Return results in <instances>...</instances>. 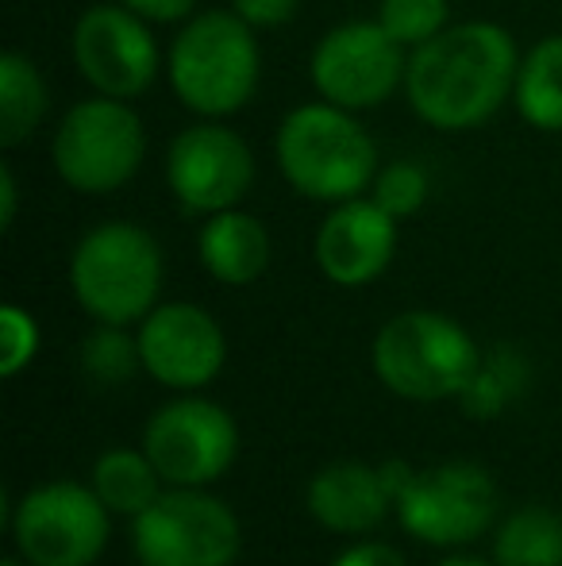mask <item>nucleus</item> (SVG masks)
I'll return each instance as SVG.
<instances>
[{
    "instance_id": "f257e3e1",
    "label": "nucleus",
    "mask_w": 562,
    "mask_h": 566,
    "mask_svg": "<svg viewBox=\"0 0 562 566\" xmlns=\"http://www.w3.org/2000/svg\"><path fill=\"white\" fill-rule=\"evenodd\" d=\"M517 70V39L501 23H447L409 54L405 97L427 127L470 132L512 97Z\"/></svg>"
},
{
    "instance_id": "f03ea898",
    "label": "nucleus",
    "mask_w": 562,
    "mask_h": 566,
    "mask_svg": "<svg viewBox=\"0 0 562 566\" xmlns=\"http://www.w3.org/2000/svg\"><path fill=\"white\" fill-rule=\"evenodd\" d=\"M166 74H170L173 97L189 113L204 119L240 113L255 97L258 74H263L255 28L232 8L189 15L170 43Z\"/></svg>"
},
{
    "instance_id": "7ed1b4c3",
    "label": "nucleus",
    "mask_w": 562,
    "mask_h": 566,
    "mask_svg": "<svg viewBox=\"0 0 562 566\" xmlns=\"http://www.w3.org/2000/svg\"><path fill=\"white\" fill-rule=\"evenodd\" d=\"M274 155L293 189L308 201H351L378 178V147L354 113L312 101L282 119Z\"/></svg>"
},
{
    "instance_id": "20e7f679",
    "label": "nucleus",
    "mask_w": 562,
    "mask_h": 566,
    "mask_svg": "<svg viewBox=\"0 0 562 566\" xmlns=\"http://www.w3.org/2000/svg\"><path fill=\"white\" fill-rule=\"evenodd\" d=\"M70 285L93 321L124 328L155 308L162 290V251L139 224L108 220L82 235L70 262Z\"/></svg>"
},
{
    "instance_id": "39448f33",
    "label": "nucleus",
    "mask_w": 562,
    "mask_h": 566,
    "mask_svg": "<svg viewBox=\"0 0 562 566\" xmlns=\"http://www.w3.org/2000/svg\"><path fill=\"white\" fill-rule=\"evenodd\" d=\"M478 347L463 324L424 308L393 316L374 339L378 378L409 401H443L466 394L478 378Z\"/></svg>"
},
{
    "instance_id": "423d86ee",
    "label": "nucleus",
    "mask_w": 562,
    "mask_h": 566,
    "mask_svg": "<svg viewBox=\"0 0 562 566\" xmlns=\"http://www.w3.org/2000/svg\"><path fill=\"white\" fill-rule=\"evenodd\" d=\"M147 155V132L128 101L89 97L62 116L51 139L59 178L77 193H113L136 178Z\"/></svg>"
},
{
    "instance_id": "0eeeda50",
    "label": "nucleus",
    "mask_w": 562,
    "mask_h": 566,
    "mask_svg": "<svg viewBox=\"0 0 562 566\" xmlns=\"http://www.w3.org/2000/svg\"><path fill=\"white\" fill-rule=\"evenodd\" d=\"M409 54L378 20H351L324 31L308 74L324 101L362 113L378 108L405 85Z\"/></svg>"
},
{
    "instance_id": "6e6552de",
    "label": "nucleus",
    "mask_w": 562,
    "mask_h": 566,
    "mask_svg": "<svg viewBox=\"0 0 562 566\" xmlns=\"http://www.w3.org/2000/svg\"><path fill=\"white\" fill-rule=\"evenodd\" d=\"M136 555L142 566H232L240 555V521L224 501L193 485L158 493L136 516Z\"/></svg>"
},
{
    "instance_id": "1a4fd4ad",
    "label": "nucleus",
    "mask_w": 562,
    "mask_h": 566,
    "mask_svg": "<svg viewBox=\"0 0 562 566\" xmlns=\"http://www.w3.org/2000/svg\"><path fill=\"white\" fill-rule=\"evenodd\" d=\"M12 532L31 566H89L108 544V505L93 485H39L20 501Z\"/></svg>"
},
{
    "instance_id": "9d476101",
    "label": "nucleus",
    "mask_w": 562,
    "mask_h": 566,
    "mask_svg": "<svg viewBox=\"0 0 562 566\" xmlns=\"http://www.w3.org/2000/svg\"><path fill=\"white\" fill-rule=\"evenodd\" d=\"M393 505L409 536L432 547H455L478 539L494 524L497 490L481 467L447 462L424 474H409Z\"/></svg>"
},
{
    "instance_id": "9b49d317",
    "label": "nucleus",
    "mask_w": 562,
    "mask_h": 566,
    "mask_svg": "<svg viewBox=\"0 0 562 566\" xmlns=\"http://www.w3.org/2000/svg\"><path fill=\"white\" fill-rule=\"evenodd\" d=\"M255 181V155L247 139L216 119L185 127L166 150V186L181 209L197 217L235 209Z\"/></svg>"
},
{
    "instance_id": "f8f14e48",
    "label": "nucleus",
    "mask_w": 562,
    "mask_h": 566,
    "mask_svg": "<svg viewBox=\"0 0 562 566\" xmlns=\"http://www.w3.org/2000/svg\"><path fill=\"white\" fill-rule=\"evenodd\" d=\"M74 62L77 74L105 97L136 101L158 82L162 54L150 35V20L131 8L93 4L74 23Z\"/></svg>"
},
{
    "instance_id": "ddd939ff",
    "label": "nucleus",
    "mask_w": 562,
    "mask_h": 566,
    "mask_svg": "<svg viewBox=\"0 0 562 566\" xmlns=\"http://www.w3.org/2000/svg\"><path fill=\"white\" fill-rule=\"evenodd\" d=\"M235 448H240L235 420L201 397H185L158 409L142 432V451L150 454L166 482L178 485H204L220 478L232 467Z\"/></svg>"
},
{
    "instance_id": "4468645a",
    "label": "nucleus",
    "mask_w": 562,
    "mask_h": 566,
    "mask_svg": "<svg viewBox=\"0 0 562 566\" xmlns=\"http://www.w3.org/2000/svg\"><path fill=\"white\" fill-rule=\"evenodd\" d=\"M224 332L197 305H158L142 316L139 358L155 381L173 389L209 386L224 366Z\"/></svg>"
},
{
    "instance_id": "2eb2a0df",
    "label": "nucleus",
    "mask_w": 562,
    "mask_h": 566,
    "mask_svg": "<svg viewBox=\"0 0 562 566\" xmlns=\"http://www.w3.org/2000/svg\"><path fill=\"white\" fill-rule=\"evenodd\" d=\"M397 251V220L374 197L339 201L316 231V262L336 285H367L390 266Z\"/></svg>"
},
{
    "instance_id": "dca6fc26",
    "label": "nucleus",
    "mask_w": 562,
    "mask_h": 566,
    "mask_svg": "<svg viewBox=\"0 0 562 566\" xmlns=\"http://www.w3.org/2000/svg\"><path fill=\"white\" fill-rule=\"evenodd\" d=\"M393 493L382 470L339 462L312 478L308 485V513L331 532H367L385 521Z\"/></svg>"
},
{
    "instance_id": "f3484780",
    "label": "nucleus",
    "mask_w": 562,
    "mask_h": 566,
    "mask_svg": "<svg viewBox=\"0 0 562 566\" xmlns=\"http://www.w3.org/2000/svg\"><path fill=\"white\" fill-rule=\"evenodd\" d=\"M201 262L216 282L247 285L271 266V235L251 212L224 209L212 212L197 239Z\"/></svg>"
},
{
    "instance_id": "a211bd4d",
    "label": "nucleus",
    "mask_w": 562,
    "mask_h": 566,
    "mask_svg": "<svg viewBox=\"0 0 562 566\" xmlns=\"http://www.w3.org/2000/svg\"><path fill=\"white\" fill-rule=\"evenodd\" d=\"M512 105L536 132H562V35H548L520 59Z\"/></svg>"
},
{
    "instance_id": "6ab92c4d",
    "label": "nucleus",
    "mask_w": 562,
    "mask_h": 566,
    "mask_svg": "<svg viewBox=\"0 0 562 566\" xmlns=\"http://www.w3.org/2000/svg\"><path fill=\"white\" fill-rule=\"evenodd\" d=\"M51 93L31 59L15 51L0 54V147L23 143L46 116Z\"/></svg>"
},
{
    "instance_id": "aec40b11",
    "label": "nucleus",
    "mask_w": 562,
    "mask_h": 566,
    "mask_svg": "<svg viewBox=\"0 0 562 566\" xmlns=\"http://www.w3.org/2000/svg\"><path fill=\"white\" fill-rule=\"evenodd\" d=\"M158 467L147 451H105L93 467V490L108 505V513L139 516L158 501Z\"/></svg>"
},
{
    "instance_id": "412c9836",
    "label": "nucleus",
    "mask_w": 562,
    "mask_h": 566,
    "mask_svg": "<svg viewBox=\"0 0 562 566\" xmlns=\"http://www.w3.org/2000/svg\"><path fill=\"white\" fill-rule=\"evenodd\" d=\"M497 566H562V516L551 509H520L501 524Z\"/></svg>"
},
{
    "instance_id": "4be33fe9",
    "label": "nucleus",
    "mask_w": 562,
    "mask_h": 566,
    "mask_svg": "<svg viewBox=\"0 0 562 566\" xmlns=\"http://www.w3.org/2000/svg\"><path fill=\"white\" fill-rule=\"evenodd\" d=\"M450 4L447 0H382L378 23L397 39L405 51H416L427 39H435L447 28Z\"/></svg>"
},
{
    "instance_id": "5701e85b",
    "label": "nucleus",
    "mask_w": 562,
    "mask_h": 566,
    "mask_svg": "<svg viewBox=\"0 0 562 566\" xmlns=\"http://www.w3.org/2000/svg\"><path fill=\"white\" fill-rule=\"evenodd\" d=\"M374 205H382L393 220H405L424 209L427 201V174L416 163H390L378 170L374 186H370Z\"/></svg>"
},
{
    "instance_id": "b1692460",
    "label": "nucleus",
    "mask_w": 562,
    "mask_h": 566,
    "mask_svg": "<svg viewBox=\"0 0 562 566\" xmlns=\"http://www.w3.org/2000/svg\"><path fill=\"white\" fill-rule=\"evenodd\" d=\"M85 366H89V374H97V378L105 381H116V378H128L131 370H136L139 358V339L131 343L124 336L120 324H105V328L97 332V336L85 339Z\"/></svg>"
},
{
    "instance_id": "393cba45",
    "label": "nucleus",
    "mask_w": 562,
    "mask_h": 566,
    "mask_svg": "<svg viewBox=\"0 0 562 566\" xmlns=\"http://www.w3.org/2000/svg\"><path fill=\"white\" fill-rule=\"evenodd\" d=\"M0 336H4V350H0V374L15 378L23 366L35 358L39 350V328L31 321V313H23L20 305L0 308Z\"/></svg>"
},
{
    "instance_id": "a878e982",
    "label": "nucleus",
    "mask_w": 562,
    "mask_h": 566,
    "mask_svg": "<svg viewBox=\"0 0 562 566\" xmlns=\"http://www.w3.org/2000/svg\"><path fill=\"white\" fill-rule=\"evenodd\" d=\"M300 0H232V12L243 15L251 28H282L297 15Z\"/></svg>"
},
{
    "instance_id": "bb28decb",
    "label": "nucleus",
    "mask_w": 562,
    "mask_h": 566,
    "mask_svg": "<svg viewBox=\"0 0 562 566\" xmlns=\"http://www.w3.org/2000/svg\"><path fill=\"white\" fill-rule=\"evenodd\" d=\"M120 4L150 23H178L193 15L197 0H120Z\"/></svg>"
},
{
    "instance_id": "cd10ccee",
    "label": "nucleus",
    "mask_w": 562,
    "mask_h": 566,
    "mask_svg": "<svg viewBox=\"0 0 562 566\" xmlns=\"http://www.w3.org/2000/svg\"><path fill=\"white\" fill-rule=\"evenodd\" d=\"M331 566H409V563L401 559V552H393L385 544H359V547H347Z\"/></svg>"
},
{
    "instance_id": "c85d7f7f",
    "label": "nucleus",
    "mask_w": 562,
    "mask_h": 566,
    "mask_svg": "<svg viewBox=\"0 0 562 566\" xmlns=\"http://www.w3.org/2000/svg\"><path fill=\"white\" fill-rule=\"evenodd\" d=\"M15 220V174L12 166H0V228H12Z\"/></svg>"
},
{
    "instance_id": "c756f323",
    "label": "nucleus",
    "mask_w": 562,
    "mask_h": 566,
    "mask_svg": "<svg viewBox=\"0 0 562 566\" xmlns=\"http://www.w3.org/2000/svg\"><path fill=\"white\" fill-rule=\"evenodd\" d=\"M439 566H489L486 559H474V555H455V559H443Z\"/></svg>"
},
{
    "instance_id": "7c9ffc66",
    "label": "nucleus",
    "mask_w": 562,
    "mask_h": 566,
    "mask_svg": "<svg viewBox=\"0 0 562 566\" xmlns=\"http://www.w3.org/2000/svg\"><path fill=\"white\" fill-rule=\"evenodd\" d=\"M0 566H20V563H15V559H4V563H0Z\"/></svg>"
}]
</instances>
